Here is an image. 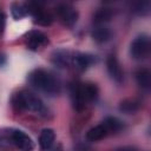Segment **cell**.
I'll use <instances>...</instances> for the list:
<instances>
[{"label":"cell","instance_id":"e0dca14e","mask_svg":"<svg viewBox=\"0 0 151 151\" xmlns=\"http://www.w3.org/2000/svg\"><path fill=\"white\" fill-rule=\"evenodd\" d=\"M113 15V12L110 8H99L93 15V22L96 25H104L110 21Z\"/></svg>","mask_w":151,"mask_h":151},{"label":"cell","instance_id":"cb8c5ba5","mask_svg":"<svg viewBox=\"0 0 151 151\" xmlns=\"http://www.w3.org/2000/svg\"><path fill=\"white\" fill-rule=\"evenodd\" d=\"M5 60H6V59L4 58V55H0V65H2V64L5 63Z\"/></svg>","mask_w":151,"mask_h":151},{"label":"cell","instance_id":"277c9868","mask_svg":"<svg viewBox=\"0 0 151 151\" xmlns=\"http://www.w3.org/2000/svg\"><path fill=\"white\" fill-rule=\"evenodd\" d=\"M150 51V39L146 35H139L137 37L130 47V53L133 59L142 60L147 57Z\"/></svg>","mask_w":151,"mask_h":151},{"label":"cell","instance_id":"6da1fadb","mask_svg":"<svg viewBox=\"0 0 151 151\" xmlns=\"http://www.w3.org/2000/svg\"><path fill=\"white\" fill-rule=\"evenodd\" d=\"M27 80L31 86L34 88L44 92L47 96H57L60 92V84L59 80L48 71L44 68H35L33 70L28 77Z\"/></svg>","mask_w":151,"mask_h":151},{"label":"cell","instance_id":"603a6c76","mask_svg":"<svg viewBox=\"0 0 151 151\" xmlns=\"http://www.w3.org/2000/svg\"><path fill=\"white\" fill-rule=\"evenodd\" d=\"M116 151H137L134 147L132 146H124V147H120V149H117Z\"/></svg>","mask_w":151,"mask_h":151},{"label":"cell","instance_id":"7a4b0ae2","mask_svg":"<svg viewBox=\"0 0 151 151\" xmlns=\"http://www.w3.org/2000/svg\"><path fill=\"white\" fill-rule=\"evenodd\" d=\"M12 105L18 111H31L37 114H45L46 107L41 99L28 91H19L12 97Z\"/></svg>","mask_w":151,"mask_h":151},{"label":"cell","instance_id":"9a60e30c","mask_svg":"<svg viewBox=\"0 0 151 151\" xmlns=\"http://www.w3.org/2000/svg\"><path fill=\"white\" fill-rule=\"evenodd\" d=\"M136 80L137 84L142 88H149L151 85V73L149 68H139L136 72Z\"/></svg>","mask_w":151,"mask_h":151},{"label":"cell","instance_id":"3957f363","mask_svg":"<svg viewBox=\"0 0 151 151\" xmlns=\"http://www.w3.org/2000/svg\"><path fill=\"white\" fill-rule=\"evenodd\" d=\"M25 5L27 8V13H31L33 15L34 24H38L40 26H50L52 24V21H53L52 15L47 11H45L40 4L28 2Z\"/></svg>","mask_w":151,"mask_h":151},{"label":"cell","instance_id":"2e32d148","mask_svg":"<svg viewBox=\"0 0 151 151\" xmlns=\"http://www.w3.org/2000/svg\"><path fill=\"white\" fill-rule=\"evenodd\" d=\"M139 107H140V101L138 99H134V98L133 99L132 98L125 99L119 104V110L124 113H127V114L138 111Z\"/></svg>","mask_w":151,"mask_h":151},{"label":"cell","instance_id":"5b68a950","mask_svg":"<svg viewBox=\"0 0 151 151\" xmlns=\"http://www.w3.org/2000/svg\"><path fill=\"white\" fill-rule=\"evenodd\" d=\"M25 42H26V46H27L28 50H31V51H38V50L45 47L48 44V38L41 31L33 29V31H29L26 34Z\"/></svg>","mask_w":151,"mask_h":151},{"label":"cell","instance_id":"7c38bea8","mask_svg":"<svg viewBox=\"0 0 151 151\" xmlns=\"http://www.w3.org/2000/svg\"><path fill=\"white\" fill-rule=\"evenodd\" d=\"M55 139V133L52 129H44L39 136V146L41 151H47L52 147Z\"/></svg>","mask_w":151,"mask_h":151},{"label":"cell","instance_id":"ba28073f","mask_svg":"<svg viewBox=\"0 0 151 151\" xmlns=\"http://www.w3.org/2000/svg\"><path fill=\"white\" fill-rule=\"evenodd\" d=\"M106 67H107V72L110 74V77L118 84L123 83L124 79V73L122 70V66L118 61V59L116 58V55L111 54L107 57L106 59Z\"/></svg>","mask_w":151,"mask_h":151},{"label":"cell","instance_id":"7402d4cb","mask_svg":"<svg viewBox=\"0 0 151 151\" xmlns=\"http://www.w3.org/2000/svg\"><path fill=\"white\" fill-rule=\"evenodd\" d=\"M5 24H6V17H5V14L2 12H0V34L4 32Z\"/></svg>","mask_w":151,"mask_h":151},{"label":"cell","instance_id":"44dd1931","mask_svg":"<svg viewBox=\"0 0 151 151\" xmlns=\"http://www.w3.org/2000/svg\"><path fill=\"white\" fill-rule=\"evenodd\" d=\"M150 9V2L149 1H145V2H140L138 4V6L136 7V11L139 13V14H146Z\"/></svg>","mask_w":151,"mask_h":151},{"label":"cell","instance_id":"ffe728a7","mask_svg":"<svg viewBox=\"0 0 151 151\" xmlns=\"http://www.w3.org/2000/svg\"><path fill=\"white\" fill-rule=\"evenodd\" d=\"M11 13H12V17H13L15 20H20V19H22L24 17L27 15V8H26V5H25V4H19V2H14V4H12Z\"/></svg>","mask_w":151,"mask_h":151},{"label":"cell","instance_id":"30bf717a","mask_svg":"<svg viewBox=\"0 0 151 151\" xmlns=\"http://www.w3.org/2000/svg\"><path fill=\"white\" fill-rule=\"evenodd\" d=\"M94 61H96V58L87 53H77L76 55L72 57V64L79 71H85L91 65H93Z\"/></svg>","mask_w":151,"mask_h":151},{"label":"cell","instance_id":"ac0fdd59","mask_svg":"<svg viewBox=\"0 0 151 151\" xmlns=\"http://www.w3.org/2000/svg\"><path fill=\"white\" fill-rule=\"evenodd\" d=\"M101 123L106 126V129H107L110 134L120 131L122 127H123V123L119 119H117L116 117H106Z\"/></svg>","mask_w":151,"mask_h":151},{"label":"cell","instance_id":"8fae6325","mask_svg":"<svg viewBox=\"0 0 151 151\" xmlns=\"http://www.w3.org/2000/svg\"><path fill=\"white\" fill-rule=\"evenodd\" d=\"M91 34H92L93 40L98 44H104V42L109 41L112 37L111 29L104 25H96V27H93Z\"/></svg>","mask_w":151,"mask_h":151},{"label":"cell","instance_id":"8992f818","mask_svg":"<svg viewBox=\"0 0 151 151\" xmlns=\"http://www.w3.org/2000/svg\"><path fill=\"white\" fill-rule=\"evenodd\" d=\"M55 12H57L58 18L60 19V21H61L65 26L72 27V26L77 22V20H78V12H77L71 5L60 4V5L57 6Z\"/></svg>","mask_w":151,"mask_h":151},{"label":"cell","instance_id":"4fadbf2b","mask_svg":"<svg viewBox=\"0 0 151 151\" xmlns=\"http://www.w3.org/2000/svg\"><path fill=\"white\" fill-rule=\"evenodd\" d=\"M109 131L106 129V126L100 123L99 125H96L93 127H91L87 132H86V138L90 140V142H98V140H101L104 138H106L109 136Z\"/></svg>","mask_w":151,"mask_h":151},{"label":"cell","instance_id":"5bb4252c","mask_svg":"<svg viewBox=\"0 0 151 151\" xmlns=\"http://www.w3.org/2000/svg\"><path fill=\"white\" fill-rule=\"evenodd\" d=\"M52 61L54 63V65H57L59 67H66L70 63H72V57H71L70 52L64 51V50H59V51H55L53 53Z\"/></svg>","mask_w":151,"mask_h":151},{"label":"cell","instance_id":"d6986e66","mask_svg":"<svg viewBox=\"0 0 151 151\" xmlns=\"http://www.w3.org/2000/svg\"><path fill=\"white\" fill-rule=\"evenodd\" d=\"M83 93L86 99V101H93L98 97V87L94 84H83Z\"/></svg>","mask_w":151,"mask_h":151},{"label":"cell","instance_id":"52a82bcc","mask_svg":"<svg viewBox=\"0 0 151 151\" xmlns=\"http://www.w3.org/2000/svg\"><path fill=\"white\" fill-rule=\"evenodd\" d=\"M11 139L20 151H32L34 149V143L31 137L21 130H13L11 132Z\"/></svg>","mask_w":151,"mask_h":151},{"label":"cell","instance_id":"9c48e42d","mask_svg":"<svg viewBox=\"0 0 151 151\" xmlns=\"http://www.w3.org/2000/svg\"><path fill=\"white\" fill-rule=\"evenodd\" d=\"M71 99L76 111L80 112L86 106V99L83 93V84H72L71 86Z\"/></svg>","mask_w":151,"mask_h":151}]
</instances>
